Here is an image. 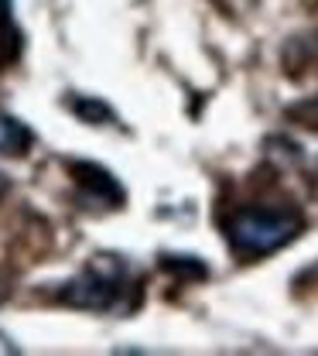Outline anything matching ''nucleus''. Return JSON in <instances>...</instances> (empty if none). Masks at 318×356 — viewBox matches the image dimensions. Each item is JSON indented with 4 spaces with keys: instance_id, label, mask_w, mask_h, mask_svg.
Here are the masks:
<instances>
[{
    "instance_id": "7",
    "label": "nucleus",
    "mask_w": 318,
    "mask_h": 356,
    "mask_svg": "<svg viewBox=\"0 0 318 356\" xmlns=\"http://www.w3.org/2000/svg\"><path fill=\"white\" fill-rule=\"evenodd\" d=\"M165 267L168 270H175V274H199V277H206V267L199 264L195 257H165Z\"/></svg>"
},
{
    "instance_id": "8",
    "label": "nucleus",
    "mask_w": 318,
    "mask_h": 356,
    "mask_svg": "<svg viewBox=\"0 0 318 356\" xmlns=\"http://www.w3.org/2000/svg\"><path fill=\"white\" fill-rule=\"evenodd\" d=\"M3 188H7V181H3V175H0V192H3Z\"/></svg>"
},
{
    "instance_id": "4",
    "label": "nucleus",
    "mask_w": 318,
    "mask_h": 356,
    "mask_svg": "<svg viewBox=\"0 0 318 356\" xmlns=\"http://www.w3.org/2000/svg\"><path fill=\"white\" fill-rule=\"evenodd\" d=\"M35 144V134L24 120L0 113V158H24Z\"/></svg>"
},
{
    "instance_id": "6",
    "label": "nucleus",
    "mask_w": 318,
    "mask_h": 356,
    "mask_svg": "<svg viewBox=\"0 0 318 356\" xmlns=\"http://www.w3.org/2000/svg\"><path fill=\"white\" fill-rule=\"evenodd\" d=\"M287 120L305 127V131H318V96H308V99L287 106Z\"/></svg>"
},
{
    "instance_id": "2",
    "label": "nucleus",
    "mask_w": 318,
    "mask_h": 356,
    "mask_svg": "<svg viewBox=\"0 0 318 356\" xmlns=\"http://www.w3.org/2000/svg\"><path fill=\"white\" fill-rule=\"evenodd\" d=\"M131 288V267L124 257L96 254L72 281L58 288V302L83 312H113L124 309Z\"/></svg>"
},
{
    "instance_id": "3",
    "label": "nucleus",
    "mask_w": 318,
    "mask_h": 356,
    "mask_svg": "<svg viewBox=\"0 0 318 356\" xmlns=\"http://www.w3.org/2000/svg\"><path fill=\"white\" fill-rule=\"evenodd\" d=\"M69 175L79 188V199L99 206V209H120L124 206V185L110 175L103 165H92V161H69Z\"/></svg>"
},
{
    "instance_id": "1",
    "label": "nucleus",
    "mask_w": 318,
    "mask_h": 356,
    "mask_svg": "<svg viewBox=\"0 0 318 356\" xmlns=\"http://www.w3.org/2000/svg\"><path fill=\"white\" fill-rule=\"evenodd\" d=\"M305 229L301 213L291 209H257V206H243L226 220V240L240 257H267L277 254L281 247H287L291 240H298V233Z\"/></svg>"
},
{
    "instance_id": "5",
    "label": "nucleus",
    "mask_w": 318,
    "mask_h": 356,
    "mask_svg": "<svg viewBox=\"0 0 318 356\" xmlns=\"http://www.w3.org/2000/svg\"><path fill=\"white\" fill-rule=\"evenodd\" d=\"M72 113L86 124H103V120H113V110L103 103V99H90V96H72L69 99Z\"/></svg>"
}]
</instances>
